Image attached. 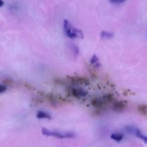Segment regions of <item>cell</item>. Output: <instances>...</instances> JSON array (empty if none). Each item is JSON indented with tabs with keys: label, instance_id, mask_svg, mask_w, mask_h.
Listing matches in <instances>:
<instances>
[{
	"label": "cell",
	"instance_id": "cell-11",
	"mask_svg": "<svg viewBox=\"0 0 147 147\" xmlns=\"http://www.w3.org/2000/svg\"><path fill=\"white\" fill-rule=\"evenodd\" d=\"M90 63L92 65H93L95 67H99V66H100L99 58H98V57L96 55H94L91 57Z\"/></svg>",
	"mask_w": 147,
	"mask_h": 147
},
{
	"label": "cell",
	"instance_id": "cell-1",
	"mask_svg": "<svg viewBox=\"0 0 147 147\" xmlns=\"http://www.w3.org/2000/svg\"><path fill=\"white\" fill-rule=\"evenodd\" d=\"M63 30L66 35L69 38H84L83 32L81 30L74 28L67 20H64L63 21Z\"/></svg>",
	"mask_w": 147,
	"mask_h": 147
},
{
	"label": "cell",
	"instance_id": "cell-12",
	"mask_svg": "<svg viewBox=\"0 0 147 147\" xmlns=\"http://www.w3.org/2000/svg\"><path fill=\"white\" fill-rule=\"evenodd\" d=\"M102 99L103 100V101L105 102V103H111L114 100V97H113V95L112 94H106L105 96H102Z\"/></svg>",
	"mask_w": 147,
	"mask_h": 147
},
{
	"label": "cell",
	"instance_id": "cell-15",
	"mask_svg": "<svg viewBox=\"0 0 147 147\" xmlns=\"http://www.w3.org/2000/svg\"><path fill=\"white\" fill-rule=\"evenodd\" d=\"M112 3L114 4H119V3H122L125 1V0H110Z\"/></svg>",
	"mask_w": 147,
	"mask_h": 147
},
{
	"label": "cell",
	"instance_id": "cell-5",
	"mask_svg": "<svg viewBox=\"0 0 147 147\" xmlns=\"http://www.w3.org/2000/svg\"><path fill=\"white\" fill-rule=\"evenodd\" d=\"M91 104L94 108L97 109V110L102 109L105 107V105L106 103L103 101L102 98H95L91 101Z\"/></svg>",
	"mask_w": 147,
	"mask_h": 147
},
{
	"label": "cell",
	"instance_id": "cell-6",
	"mask_svg": "<svg viewBox=\"0 0 147 147\" xmlns=\"http://www.w3.org/2000/svg\"><path fill=\"white\" fill-rule=\"evenodd\" d=\"M71 93L72 96L75 98L85 97L87 95V92L82 88H71Z\"/></svg>",
	"mask_w": 147,
	"mask_h": 147
},
{
	"label": "cell",
	"instance_id": "cell-16",
	"mask_svg": "<svg viewBox=\"0 0 147 147\" xmlns=\"http://www.w3.org/2000/svg\"><path fill=\"white\" fill-rule=\"evenodd\" d=\"M72 47H73V50H74V52H75V54L76 55H78V53H79V48H78L77 47H76V45H73L72 46Z\"/></svg>",
	"mask_w": 147,
	"mask_h": 147
},
{
	"label": "cell",
	"instance_id": "cell-9",
	"mask_svg": "<svg viewBox=\"0 0 147 147\" xmlns=\"http://www.w3.org/2000/svg\"><path fill=\"white\" fill-rule=\"evenodd\" d=\"M138 112L141 116H147V106L146 104H140L138 106Z\"/></svg>",
	"mask_w": 147,
	"mask_h": 147
},
{
	"label": "cell",
	"instance_id": "cell-14",
	"mask_svg": "<svg viewBox=\"0 0 147 147\" xmlns=\"http://www.w3.org/2000/svg\"><path fill=\"white\" fill-rule=\"evenodd\" d=\"M6 90H7V87L5 86H4V85L0 84V93H4Z\"/></svg>",
	"mask_w": 147,
	"mask_h": 147
},
{
	"label": "cell",
	"instance_id": "cell-7",
	"mask_svg": "<svg viewBox=\"0 0 147 147\" xmlns=\"http://www.w3.org/2000/svg\"><path fill=\"white\" fill-rule=\"evenodd\" d=\"M36 117L38 119H51V116L49 113H48L47 112L43 111H37V113H36Z\"/></svg>",
	"mask_w": 147,
	"mask_h": 147
},
{
	"label": "cell",
	"instance_id": "cell-4",
	"mask_svg": "<svg viewBox=\"0 0 147 147\" xmlns=\"http://www.w3.org/2000/svg\"><path fill=\"white\" fill-rule=\"evenodd\" d=\"M128 106V102L126 100L116 101L112 105V110L116 112H121L125 110Z\"/></svg>",
	"mask_w": 147,
	"mask_h": 147
},
{
	"label": "cell",
	"instance_id": "cell-13",
	"mask_svg": "<svg viewBox=\"0 0 147 147\" xmlns=\"http://www.w3.org/2000/svg\"><path fill=\"white\" fill-rule=\"evenodd\" d=\"M101 37L105 39H110L113 37V34L112 32H110L102 31L101 32Z\"/></svg>",
	"mask_w": 147,
	"mask_h": 147
},
{
	"label": "cell",
	"instance_id": "cell-3",
	"mask_svg": "<svg viewBox=\"0 0 147 147\" xmlns=\"http://www.w3.org/2000/svg\"><path fill=\"white\" fill-rule=\"evenodd\" d=\"M69 81L74 84L77 85H84V86H88L89 84V80L86 78L83 77H69L68 78Z\"/></svg>",
	"mask_w": 147,
	"mask_h": 147
},
{
	"label": "cell",
	"instance_id": "cell-8",
	"mask_svg": "<svg viewBox=\"0 0 147 147\" xmlns=\"http://www.w3.org/2000/svg\"><path fill=\"white\" fill-rule=\"evenodd\" d=\"M135 134L136 135V136L138 138H139L140 139H141L142 141H144V143H147V136L144 135V134L141 132V131L138 129H135V131H134Z\"/></svg>",
	"mask_w": 147,
	"mask_h": 147
},
{
	"label": "cell",
	"instance_id": "cell-10",
	"mask_svg": "<svg viewBox=\"0 0 147 147\" xmlns=\"http://www.w3.org/2000/svg\"><path fill=\"white\" fill-rule=\"evenodd\" d=\"M123 136H124L122 134L114 133V134H111L110 138H111V139L115 141V142H120L122 140V139H123Z\"/></svg>",
	"mask_w": 147,
	"mask_h": 147
},
{
	"label": "cell",
	"instance_id": "cell-2",
	"mask_svg": "<svg viewBox=\"0 0 147 147\" xmlns=\"http://www.w3.org/2000/svg\"><path fill=\"white\" fill-rule=\"evenodd\" d=\"M41 131L42 134L45 136H53V137L59 138V139H71L74 137V134L72 133H61V132L50 131L46 128H43Z\"/></svg>",
	"mask_w": 147,
	"mask_h": 147
},
{
	"label": "cell",
	"instance_id": "cell-17",
	"mask_svg": "<svg viewBox=\"0 0 147 147\" xmlns=\"http://www.w3.org/2000/svg\"><path fill=\"white\" fill-rule=\"evenodd\" d=\"M4 1H3V0H0V7H3V6H4Z\"/></svg>",
	"mask_w": 147,
	"mask_h": 147
}]
</instances>
